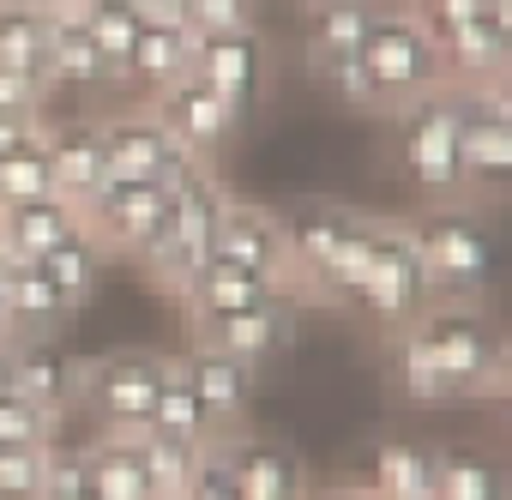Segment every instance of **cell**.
Wrapping results in <instances>:
<instances>
[{
    "instance_id": "cell-14",
    "label": "cell",
    "mask_w": 512,
    "mask_h": 500,
    "mask_svg": "<svg viewBox=\"0 0 512 500\" xmlns=\"http://www.w3.org/2000/svg\"><path fill=\"white\" fill-rule=\"evenodd\" d=\"M284 217V247H290V278L296 284H320V272L344 254V247L362 235V211H344V205H296V211H278Z\"/></svg>"
},
{
    "instance_id": "cell-6",
    "label": "cell",
    "mask_w": 512,
    "mask_h": 500,
    "mask_svg": "<svg viewBox=\"0 0 512 500\" xmlns=\"http://www.w3.org/2000/svg\"><path fill=\"white\" fill-rule=\"evenodd\" d=\"M452 115H458V169H464V199H500L512 175V103L506 79L500 85H446Z\"/></svg>"
},
{
    "instance_id": "cell-3",
    "label": "cell",
    "mask_w": 512,
    "mask_h": 500,
    "mask_svg": "<svg viewBox=\"0 0 512 500\" xmlns=\"http://www.w3.org/2000/svg\"><path fill=\"white\" fill-rule=\"evenodd\" d=\"M169 199V223H163V235L151 241V254L139 260L169 296H181L193 278H199V266L211 260V235H217V217H223V205H229V193H223V181H217V169L205 163V169H193L175 193H163Z\"/></svg>"
},
{
    "instance_id": "cell-28",
    "label": "cell",
    "mask_w": 512,
    "mask_h": 500,
    "mask_svg": "<svg viewBox=\"0 0 512 500\" xmlns=\"http://www.w3.org/2000/svg\"><path fill=\"white\" fill-rule=\"evenodd\" d=\"M374 0H308V61L362 55Z\"/></svg>"
},
{
    "instance_id": "cell-4",
    "label": "cell",
    "mask_w": 512,
    "mask_h": 500,
    "mask_svg": "<svg viewBox=\"0 0 512 500\" xmlns=\"http://www.w3.org/2000/svg\"><path fill=\"white\" fill-rule=\"evenodd\" d=\"M410 241H416V260L428 272V290L434 302H476L482 284H488V266H494V247H488V229L464 211V205H434L410 223Z\"/></svg>"
},
{
    "instance_id": "cell-37",
    "label": "cell",
    "mask_w": 512,
    "mask_h": 500,
    "mask_svg": "<svg viewBox=\"0 0 512 500\" xmlns=\"http://www.w3.org/2000/svg\"><path fill=\"white\" fill-rule=\"evenodd\" d=\"M308 73H314V85H326L338 103H350V109H380V103H374V85H368V67H362V55L308 61Z\"/></svg>"
},
{
    "instance_id": "cell-2",
    "label": "cell",
    "mask_w": 512,
    "mask_h": 500,
    "mask_svg": "<svg viewBox=\"0 0 512 500\" xmlns=\"http://www.w3.org/2000/svg\"><path fill=\"white\" fill-rule=\"evenodd\" d=\"M362 67H368L374 103L392 109V115L446 85L434 31L416 19L410 0H374V19H368V37H362Z\"/></svg>"
},
{
    "instance_id": "cell-13",
    "label": "cell",
    "mask_w": 512,
    "mask_h": 500,
    "mask_svg": "<svg viewBox=\"0 0 512 500\" xmlns=\"http://www.w3.org/2000/svg\"><path fill=\"white\" fill-rule=\"evenodd\" d=\"M446 85H500L512 67V0H494V7L470 25L434 31Z\"/></svg>"
},
{
    "instance_id": "cell-30",
    "label": "cell",
    "mask_w": 512,
    "mask_h": 500,
    "mask_svg": "<svg viewBox=\"0 0 512 500\" xmlns=\"http://www.w3.org/2000/svg\"><path fill=\"white\" fill-rule=\"evenodd\" d=\"M0 67H13L49 91V19L43 13L0 0Z\"/></svg>"
},
{
    "instance_id": "cell-18",
    "label": "cell",
    "mask_w": 512,
    "mask_h": 500,
    "mask_svg": "<svg viewBox=\"0 0 512 500\" xmlns=\"http://www.w3.org/2000/svg\"><path fill=\"white\" fill-rule=\"evenodd\" d=\"M290 332H296V308H290V296H278L266 308H253V314H229V320L193 326V344L223 350V356H235L247 368H260V362H272V356L290 350Z\"/></svg>"
},
{
    "instance_id": "cell-23",
    "label": "cell",
    "mask_w": 512,
    "mask_h": 500,
    "mask_svg": "<svg viewBox=\"0 0 512 500\" xmlns=\"http://www.w3.org/2000/svg\"><path fill=\"white\" fill-rule=\"evenodd\" d=\"M85 458H91V500H157L139 434H97Z\"/></svg>"
},
{
    "instance_id": "cell-20",
    "label": "cell",
    "mask_w": 512,
    "mask_h": 500,
    "mask_svg": "<svg viewBox=\"0 0 512 500\" xmlns=\"http://www.w3.org/2000/svg\"><path fill=\"white\" fill-rule=\"evenodd\" d=\"M0 296H7L13 344H43V338L67 320V302L55 296V284L43 278V266H37V260H13V254H0Z\"/></svg>"
},
{
    "instance_id": "cell-27",
    "label": "cell",
    "mask_w": 512,
    "mask_h": 500,
    "mask_svg": "<svg viewBox=\"0 0 512 500\" xmlns=\"http://www.w3.org/2000/svg\"><path fill=\"white\" fill-rule=\"evenodd\" d=\"M55 85H73V91H97V85H115L91 31L79 25V13H49V91Z\"/></svg>"
},
{
    "instance_id": "cell-5",
    "label": "cell",
    "mask_w": 512,
    "mask_h": 500,
    "mask_svg": "<svg viewBox=\"0 0 512 500\" xmlns=\"http://www.w3.org/2000/svg\"><path fill=\"white\" fill-rule=\"evenodd\" d=\"M398 163L404 181L434 205H464V169H458V115L452 91H428L410 109H398Z\"/></svg>"
},
{
    "instance_id": "cell-34",
    "label": "cell",
    "mask_w": 512,
    "mask_h": 500,
    "mask_svg": "<svg viewBox=\"0 0 512 500\" xmlns=\"http://www.w3.org/2000/svg\"><path fill=\"white\" fill-rule=\"evenodd\" d=\"M500 494H506V476L482 452H440L434 500H500Z\"/></svg>"
},
{
    "instance_id": "cell-1",
    "label": "cell",
    "mask_w": 512,
    "mask_h": 500,
    "mask_svg": "<svg viewBox=\"0 0 512 500\" xmlns=\"http://www.w3.org/2000/svg\"><path fill=\"white\" fill-rule=\"evenodd\" d=\"M404 332L428 350V362L440 368V380L452 386L458 404L506 392V344L476 302H428Z\"/></svg>"
},
{
    "instance_id": "cell-43",
    "label": "cell",
    "mask_w": 512,
    "mask_h": 500,
    "mask_svg": "<svg viewBox=\"0 0 512 500\" xmlns=\"http://www.w3.org/2000/svg\"><path fill=\"white\" fill-rule=\"evenodd\" d=\"M308 500H374L362 482H332V488H308Z\"/></svg>"
},
{
    "instance_id": "cell-19",
    "label": "cell",
    "mask_w": 512,
    "mask_h": 500,
    "mask_svg": "<svg viewBox=\"0 0 512 500\" xmlns=\"http://www.w3.org/2000/svg\"><path fill=\"white\" fill-rule=\"evenodd\" d=\"M278 296L284 290L266 284V278H253L241 266H223V260H205L199 278L181 290V308H187V326H211V320H229V314H253V308H266Z\"/></svg>"
},
{
    "instance_id": "cell-16",
    "label": "cell",
    "mask_w": 512,
    "mask_h": 500,
    "mask_svg": "<svg viewBox=\"0 0 512 500\" xmlns=\"http://www.w3.org/2000/svg\"><path fill=\"white\" fill-rule=\"evenodd\" d=\"M217 446H223V458H229V476H235L241 500H308L302 458H296L284 440H266V434H223Z\"/></svg>"
},
{
    "instance_id": "cell-26",
    "label": "cell",
    "mask_w": 512,
    "mask_h": 500,
    "mask_svg": "<svg viewBox=\"0 0 512 500\" xmlns=\"http://www.w3.org/2000/svg\"><path fill=\"white\" fill-rule=\"evenodd\" d=\"M13 374H19V398L37 404L43 416H67L73 410V392H79V368L49 350V344H13Z\"/></svg>"
},
{
    "instance_id": "cell-33",
    "label": "cell",
    "mask_w": 512,
    "mask_h": 500,
    "mask_svg": "<svg viewBox=\"0 0 512 500\" xmlns=\"http://www.w3.org/2000/svg\"><path fill=\"white\" fill-rule=\"evenodd\" d=\"M31 199H55V175H49V133L25 151L0 157V211L31 205Z\"/></svg>"
},
{
    "instance_id": "cell-7",
    "label": "cell",
    "mask_w": 512,
    "mask_h": 500,
    "mask_svg": "<svg viewBox=\"0 0 512 500\" xmlns=\"http://www.w3.org/2000/svg\"><path fill=\"white\" fill-rule=\"evenodd\" d=\"M163 374H169V356L115 350V356L79 368V392L73 398H85V410L103 422V434H145L151 404L163 392Z\"/></svg>"
},
{
    "instance_id": "cell-29",
    "label": "cell",
    "mask_w": 512,
    "mask_h": 500,
    "mask_svg": "<svg viewBox=\"0 0 512 500\" xmlns=\"http://www.w3.org/2000/svg\"><path fill=\"white\" fill-rule=\"evenodd\" d=\"M37 266H43V278L55 284V296H61V302H67V314H73V308H85V302L97 296V278H103L109 254H103V247L79 229V235H67L61 247H49Z\"/></svg>"
},
{
    "instance_id": "cell-45",
    "label": "cell",
    "mask_w": 512,
    "mask_h": 500,
    "mask_svg": "<svg viewBox=\"0 0 512 500\" xmlns=\"http://www.w3.org/2000/svg\"><path fill=\"white\" fill-rule=\"evenodd\" d=\"M0 344H13V320H7V296H0Z\"/></svg>"
},
{
    "instance_id": "cell-25",
    "label": "cell",
    "mask_w": 512,
    "mask_h": 500,
    "mask_svg": "<svg viewBox=\"0 0 512 500\" xmlns=\"http://www.w3.org/2000/svg\"><path fill=\"white\" fill-rule=\"evenodd\" d=\"M67 235H79V205L67 199H31V205L0 211V241H7L13 260H43Z\"/></svg>"
},
{
    "instance_id": "cell-32",
    "label": "cell",
    "mask_w": 512,
    "mask_h": 500,
    "mask_svg": "<svg viewBox=\"0 0 512 500\" xmlns=\"http://www.w3.org/2000/svg\"><path fill=\"white\" fill-rule=\"evenodd\" d=\"M73 13H79V25L91 31V43H97L103 67H109V79L121 85V79H127V55H133V37H139V13L109 7V0H73Z\"/></svg>"
},
{
    "instance_id": "cell-41",
    "label": "cell",
    "mask_w": 512,
    "mask_h": 500,
    "mask_svg": "<svg viewBox=\"0 0 512 500\" xmlns=\"http://www.w3.org/2000/svg\"><path fill=\"white\" fill-rule=\"evenodd\" d=\"M43 103H49L43 85H31L13 67H0V115H43Z\"/></svg>"
},
{
    "instance_id": "cell-47",
    "label": "cell",
    "mask_w": 512,
    "mask_h": 500,
    "mask_svg": "<svg viewBox=\"0 0 512 500\" xmlns=\"http://www.w3.org/2000/svg\"><path fill=\"white\" fill-rule=\"evenodd\" d=\"M500 500H512V494H500Z\"/></svg>"
},
{
    "instance_id": "cell-17",
    "label": "cell",
    "mask_w": 512,
    "mask_h": 500,
    "mask_svg": "<svg viewBox=\"0 0 512 500\" xmlns=\"http://www.w3.org/2000/svg\"><path fill=\"white\" fill-rule=\"evenodd\" d=\"M193 79L211 85L235 115L260 97L266 79V49L253 31H229V37H193Z\"/></svg>"
},
{
    "instance_id": "cell-12",
    "label": "cell",
    "mask_w": 512,
    "mask_h": 500,
    "mask_svg": "<svg viewBox=\"0 0 512 500\" xmlns=\"http://www.w3.org/2000/svg\"><path fill=\"white\" fill-rule=\"evenodd\" d=\"M151 115L163 121V133L193 157V163H211L223 145H229V133H235V109L211 91V85H199L193 73H181L175 85H163L157 97H151Z\"/></svg>"
},
{
    "instance_id": "cell-44",
    "label": "cell",
    "mask_w": 512,
    "mask_h": 500,
    "mask_svg": "<svg viewBox=\"0 0 512 500\" xmlns=\"http://www.w3.org/2000/svg\"><path fill=\"white\" fill-rule=\"evenodd\" d=\"M19 392V374H13V344H0V398Z\"/></svg>"
},
{
    "instance_id": "cell-40",
    "label": "cell",
    "mask_w": 512,
    "mask_h": 500,
    "mask_svg": "<svg viewBox=\"0 0 512 500\" xmlns=\"http://www.w3.org/2000/svg\"><path fill=\"white\" fill-rule=\"evenodd\" d=\"M416 7V19L428 25V31H452V25H470V19H482L494 0H410Z\"/></svg>"
},
{
    "instance_id": "cell-39",
    "label": "cell",
    "mask_w": 512,
    "mask_h": 500,
    "mask_svg": "<svg viewBox=\"0 0 512 500\" xmlns=\"http://www.w3.org/2000/svg\"><path fill=\"white\" fill-rule=\"evenodd\" d=\"M55 434H61V422L43 416L37 404H25L19 392L0 398V446H49Z\"/></svg>"
},
{
    "instance_id": "cell-31",
    "label": "cell",
    "mask_w": 512,
    "mask_h": 500,
    "mask_svg": "<svg viewBox=\"0 0 512 500\" xmlns=\"http://www.w3.org/2000/svg\"><path fill=\"white\" fill-rule=\"evenodd\" d=\"M145 434H163V440H181V446H211V440H217L211 422H205V410H199V398L187 392V380H181L175 362H169V374H163V392H157V404H151Z\"/></svg>"
},
{
    "instance_id": "cell-22",
    "label": "cell",
    "mask_w": 512,
    "mask_h": 500,
    "mask_svg": "<svg viewBox=\"0 0 512 500\" xmlns=\"http://www.w3.org/2000/svg\"><path fill=\"white\" fill-rule=\"evenodd\" d=\"M49 175H55V199H67V205H85L109 181V157H103L97 121H61V127H49Z\"/></svg>"
},
{
    "instance_id": "cell-35",
    "label": "cell",
    "mask_w": 512,
    "mask_h": 500,
    "mask_svg": "<svg viewBox=\"0 0 512 500\" xmlns=\"http://www.w3.org/2000/svg\"><path fill=\"white\" fill-rule=\"evenodd\" d=\"M139 446H145V470H151L157 500H181V488H187L205 446H181V440H163V434H139Z\"/></svg>"
},
{
    "instance_id": "cell-8",
    "label": "cell",
    "mask_w": 512,
    "mask_h": 500,
    "mask_svg": "<svg viewBox=\"0 0 512 500\" xmlns=\"http://www.w3.org/2000/svg\"><path fill=\"white\" fill-rule=\"evenodd\" d=\"M169 223V199L151 187V181H121L109 175L85 205H79V229L103 247V254H127V260H145L151 254V241L163 235Z\"/></svg>"
},
{
    "instance_id": "cell-36",
    "label": "cell",
    "mask_w": 512,
    "mask_h": 500,
    "mask_svg": "<svg viewBox=\"0 0 512 500\" xmlns=\"http://www.w3.org/2000/svg\"><path fill=\"white\" fill-rule=\"evenodd\" d=\"M181 19L193 37H229V31H253L260 0H181Z\"/></svg>"
},
{
    "instance_id": "cell-11",
    "label": "cell",
    "mask_w": 512,
    "mask_h": 500,
    "mask_svg": "<svg viewBox=\"0 0 512 500\" xmlns=\"http://www.w3.org/2000/svg\"><path fill=\"white\" fill-rule=\"evenodd\" d=\"M211 260L266 278V284H278L284 296L296 290V278H290V247H284V217L266 211V205L229 199L223 217H217V235H211Z\"/></svg>"
},
{
    "instance_id": "cell-42",
    "label": "cell",
    "mask_w": 512,
    "mask_h": 500,
    "mask_svg": "<svg viewBox=\"0 0 512 500\" xmlns=\"http://www.w3.org/2000/svg\"><path fill=\"white\" fill-rule=\"evenodd\" d=\"M43 133H49V121H43V115H0V157L37 145Z\"/></svg>"
},
{
    "instance_id": "cell-46",
    "label": "cell",
    "mask_w": 512,
    "mask_h": 500,
    "mask_svg": "<svg viewBox=\"0 0 512 500\" xmlns=\"http://www.w3.org/2000/svg\"><path fill=\"white\" fill-rule=\"evenodd\" d=\"M0 254H7V241H0Z\"/></svg>"
},
{
    "instance_id": "cell-38",
    "label": "cell",
    "mask_w": 512,
    "mask_h": 500,
    "mask_svg": "<svg viewBox=\"0 0 512 500\" xmlns=\"http://www.w3.org/2000/svg\"><path fill=\"white\" fill-rule=\"evenodd\" d=\"M43 452L49 446H0V500H43Z\"/></svg>"
},
{
    "instance_id": "cell-9",
    "label": "cell",
    "mask_w": 512,
    "mask_h": 500,
    "mask_svg": "<svg viewBox=\"0 0 512 500\" xmlns=\"http://www.w3.org/2000/svg\"><path fill=\"white\" fill-rule=\"evenodd\" d=\"M428 302H434V290H428V272L416 260L410 223H374V254H368V278H362L356 308H368L380 326L404 332Z\"/></svg>"
},
{
    "instance_id": "cell-24",
    "label": "cell",
    "mask_w": 512,
    "mask_h": 500,
    "mask_svg": "<svg viewBox=\"0 0 512 500\" xmlns=\"http://www.w3.org/2000/svg\"><path fill=\"white\" fill-rule=\"evenodd\" d=\"M434 476H440V452L434 446H410V440H386L362 476V488L374 500H434Z\"/></svg>"
},
{
    "instance_id": "cell-21",
    "label": "cell",
    "mask_w": 512,
    "mask_h": 500,
    "mask_svg": "<svg viewBox=\"0 0 512 500\" xmlns=\"http://www.w3.org/2000/svg\"><path fill=\"white\" fill-rule=\"evenodd\" d=\"M181 73H193V31H187L181 19H139V37H133L121 91L133 85V91L157 97V91L175 85Z\"/></svg>"
},
{
    "instance_id": "cell-10",
    "label": "cell",
    "mask_w": 512,
    "mask_h": 500,
    "mask_svg": "<svg viewBox=\"0 0 512 500\" xmlns=\"http://www.w3.org/2000/svg\"><path fill=\"white\" fill-rule=\"evenodd\" d=\"M97 133H103L109 175H121V181H151L157 193H175L193 169H205V163H193V157L163 133V121H157L151 109L109 115V121H97Z\"/></svg>"
},
{
    "instance_id": "cell-15",
    "label": "cell",
    "mask_w": 512,
    "mask_h": 500,
    "mask_svg": "<svg viewBox=\"0 0 512 500\" xmlns=\"http://www.w3.org/2000/svg\"><path fill=\"white\" fill-rule=\"evenodd\" d=\"M175 368H181L187 392L199 398L211 434H217V440L235 434L241 416H247V404H253V368L235 362V356H223V350H205V344H193L187 356H175Z\"/></svg>"
}]
</instances>
